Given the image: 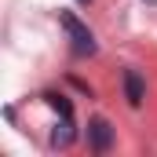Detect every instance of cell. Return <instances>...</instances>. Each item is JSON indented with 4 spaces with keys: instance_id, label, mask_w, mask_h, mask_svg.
<instances>
[{
    "instance_id": "4",
    "label": "cell",
    "mask_w": 157,
    "mask_h": 157,
    "mask_svg": "<svg viewBox=\"0 0 157 157\" xmlns=\"http://www.w3.org/2000/svg\"><path fill=\"white\" fill-rule=\"evenodd\" d=\"M44 99H48V102H51V106H55L62 117H73V106L66 102V95H44Z\"/></svg>"
},
{
    "instance_id": "6",
    "label": "cell",
    "mask_w": 157,
    "mask_h": 157,
    "mask_svg": "<svg viewBox=\"0 0 157 157\" xmlns=\"http://www.w3.org/2000/svg\"><path fill=\"white\" fill-rule=\"evenodd\" d=\"M146 4H157V0H146Z\"/></svg>"
},
{
    "instance_id": "5",
    "label": "cell",
    "mask_w": 157,
    "mask_h": 157,
    "mask_svg": "<svg viewBox=\"0 0 157 157\" xmlns=\"http://www.w3.org/2000/svg\"><path fill=\"white\" fill-rule=\"evenodd\" d=\"M77 4H91V0H77Z\"/></svg>"
},
{
    "instance_id": "2",
    "label": "cell",
    "mask_w": 157,
    "mask_h": 157,
    "mask_svg": "<svg viewBox=\"0 0 157 157\" xmlns=\"http://www.w3.org/2000/svg\"><path fill=\"white\" fill-rule=\"evenodd\" d=\"M110 143H113V128H110L102 117H91L88 121V146H91L95 154H106Z\"/></svg>"
},
{
    "instance_id": "3",
    "label": "cell",
    "mask_w": 157,
    "mask_h": 157,
    "mask_svg": "<svg viewBox=\"0 0 157 157\" xmlns=\"http://www.w3.org/2000/svg\"><path fill=\"white\" fill-rule=\"evenodd\" d=\"M124 99H128V106H143L146 84H143V77H139V70H124Z\"/></svg>"
},
{
    "instance_id": "1",
    "label": "cell",
    "mask_w": 157,
    "mask_h": 157,
    "mask_svg": "<svg viewBox=\"0 0 157 157\" xmlns=\"http://www.w3.org/2000/svg\"><path fill=\"white\" fill-rule=\"evenodd\" d=\"M59 22H62V29L70 33L73 51H77V55H95V37H91V29L80 22L73 11H59Z\"/></svg>"
}]
</instances>
